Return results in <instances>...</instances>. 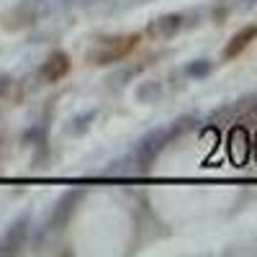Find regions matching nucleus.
Listing matches in <instances>:
<instances>
[{
	"label": "nucleus",
	"mask_w": 257,
	"mask_h": 257,
	"mask_svg": "<svg viewBox=\"0 0 257 257\" xmlns=\"http://www.w3.org/2000/svg\"><path fill=\"white\" fill-rule=\"evenodd\" d=\"M139 44V34H121V36H108L98 41V44L90 49L88 59L95 64V67H105V64L121 62L123 57H128Z\"/></svg>",
	"instance_id": "1"
},
{
	"label": "nucleus",
	"mask_w": 257,
	"mask_h": 257,
	"mask_svg": "<svg viewBox=\"0 0 257 257\" xmlns=\"http://www.w3.org/2000/svg\"><path fill=\"white\" fill-rule=\"evenodd\" d=\"M180 29H183V16L170 13V16H160V18H155L152 24L147 26V36H149V39H155V41H165V39H173Z\"/></svg>",
	"instance_id": "2"
},
{
	"label": "nucleus",
	"mask_w": 257,
	"mask_h": 257,
	"mask_svg": "<svg viewBox=\"0 0 257 257\" xmlns=\"http://www.w3.org/2000/svg\"><path fill=\"white\" fill-rule=\"evenodd\" d=\"M70 67H72L70 54L62 52V49H57V52H52V54L47 57L44 67H41V77H44L47 82H57V80H62L64 75L70 72Z\"/></svg>",
	"instance_id": "3"
},
{
	"label": "nucleus",
	"mask_w": 257,
	"mask_h": 257,
	"mask_svg": "<svg viewBox=\"0 0 257 257\" xmlns=\"http://www.w3.org/2000/svg\"><path fill=\"white\" fill-rule=\"evenodd\" d=\"M173 134H175V128L173 132H167V128H162V132H155V134H149L144 142H142V147H139V162L142 165H149L160 152H162V147L173 139Z\"/></svg>",
	"instance_id": "4"
},
{
	"label": "nucleus",
	"mask_w": 257,
	"mask_h": 257,
	"mask_svg": "<svg viewBox=\"0 0 257 257\" xmlns=\"http://www.w3.org/2000/svg\"><path fill=\"white\" fill-rule=\"evenodd\" d=\"M257 39V26H244V29H239L237 34H234L231 39H229V44L224 47V59H234V57H239L252 41Z\"/></svg>",
	"instance_id": "5"
},
{
	"label": "nucleus",
	"mask_w": 257,
	"mask_h": 257,
	"mask_svg": "<svg viewBox=\"0 0 257 257\" xmlns=\"http://www.w3.org/2000/svg\"><path fill=\"white\" fill-rule=\"evenodd\" d=\"M24 239H26V219H18V221L8 229L6 239L0 242V252H8V254L18 252L21 247H24Z\"/></svg>",
	"instance_id": "6"
},
{
	"label": "nucleus",
	"mask_w": 257,
	"mask_h": 257,
	"mask_svg": "<svg viewBox=\"0 0 257 257\" xmlns=\"http://www.w3.org/2000/svg\"><path fill=\"white\" fill-rule=\"evenodd\" d=\"M206 72H208V62L206 59H198V62H193L190 67H188V75H196V77L198 75H206Z\"/></svg>",
	"instance_id": "7"
},
{
	"label": "nucleus",
	"mask_w": 257,
	"mask_h": 257,
	"mask_svg": "<svg viewBox=\"0 0 257 257\" xmlns=\"http://www.w3.org/2000/svg\"><path fill=\"white\" fill-rule=\"evenodd\" d=\"M254 3H257V0H242V6H247V8H249V6H254Z\"/></svg>",
	"instance_id": "8"
}]
</instances>
